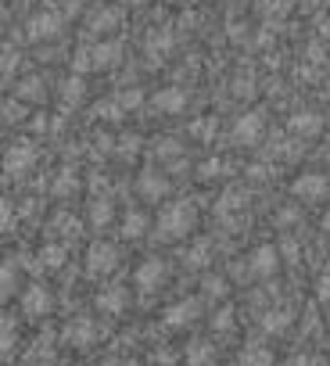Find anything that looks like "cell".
I'll return each mask as SVG.
<instances>
[{"instance_id": "1", "label": "cell", "mask_w": 330, "mask_h": 366, "mask_svg": "<svg viewBox=\"0 0 330 366\" xmlns=\"http://www.w3.org/2000/svg\"><path fill=\"white\" fill-rule=\"evenodd\" d=\"M194 219H198V212L191 201H172L158 216V237L162 241H180V237L194 230Z\"/></svg>"}, {"instance_id": "2", "label": "cell", "mask_w": 330, "mask_h": 366, "mask_svg": "<svg viewBox=\"0 0 330 366\" xmlns=\"http://www.w3.org/2000/svg\"><path fill=\"white\" fill-rule=\"evenodd\" d=\"M115 266H119V248L115 244L97 241V244L90 248V255H86V273L90 277H108Z\"/></svg>"}, {"instance_id": "3", "label": "cell", "mask_w": 330, "mask_h": 366, "mask_svg": "<svg viewBox=\"0 0 330 366\" xmlns=\"http://www.w3.org/2000/svg\"><path fill=\"white\" fill-rule=\"evenodd\" d=\"M262 133H266V119H262V111H244V115H241L237 122H233V140H237V144H244V148L259 144Z\"/></svg>"}, {"instance_id": "4", "label": "cell", "mask_w": 330, "mask_h": 366, "mask_svg": "<svg viewBox=\"0 0 330 366\" xmlns=\"http://www.w3.org/2000/svg\"><path fill=\"white\" fill-rule=\"evenodd\" d=\"M291 190H294V198L320 201V198H327L330 183H327V176H323V172H302V176H298V180L291 183Z\"/></svg>"}, {"instance_id": "5", "label": "cell", "mask_w": 330, "mask_h": 366, "mask_svg": "<svg viewBox=\"0 0 330 366\" xmlns=\"http://www.w3.org/2000/svg\"><path fill=\"white\" fill-rule=\"evenodd\" d=\"M169 277V269L162 259H144L137 266V288H144V291H154V288H162Z\"/></svg>"}, {"instance_id": "6", "label": "cell", "mask_w": 330, "mask_h": 366, "mask_svg": "<svg viewBox=\"0 0 330 366\" xmlns=\"http://www.w3.org/2000/svg\"><path fill=\"white\" fill-rule=\"evenodd\" d=\"M276 266H280V248H270V244L255 248V251H251V259H248V269L255 277H273Z\"/></svg>"}, {"instance_id": "7", "label": "cell", "mask_w": 330, "mask_h": 366, "mask_svg": "<svg viewBox=\"0 0 330 366\" xmlns=\"http://www.w3.org/2000/svg\"><path fill=\"white\" fill-rule=\"evenodd\" d=\"M198 312H201V301L183 298V301H176V306H169V309H165V327L180 330V327H187V323H194V320H198Z\"/></svg>"}, {"instance_id": "8", "label": "cell", "mask_w": 330, "mask_h": 366, "mask_svg": "<svg viewBox=\"0 0 330 366\" xmlns=\"http://www.w3.org/2000/svg\"><path fill=\"white\" fill-rule=\"evenodd\" d=\"M287 126H291L294 137L309 140V137H320L323 133V115H320V111H294Z\"/></svg>"}, {"instance_id": "9", "label": "cell", "mask_w": 330, "mask_h": 366, "mask_svg": "<svg viewBox=\"0 0 330 366\" xmlns=\"http://www.w3.org/2000/svg\"><path fill=\"white\" fill-rule=\"evenodd\" d=\"M33 162H36V148L33 144H14L8 151V158H4V169L11 172V176H19V172L33 169Z\"/></svg>"}, {"instance_id": "10", "label": "cell", "mask_w": 330, "mask_h": 366, "mask_svg": "<svg viewBox=\"0 0 330 366\" xmlns=\"http://www.w3.org/2000/svg\"><path fill=\"white\" fill-rule=\"evenodd\" d=\"M22 309L29 316H43V312H51V291L43 288V284H33L25 295H22Z\"/></svg>"}, {"instance_id": "11", "label": "cell", "mask_w": 330, "mask_h": 366, "mask_svg": "<svg viewBox=\"0 0 330 366\" xmlns=\"http://www.w3.org/2000/svg\"><path fill=\"white\" fill-rule=\"evenodd\" d=\"M154 108L165 111V115H176V111L187 108V93H183L180 87H165V90L154 93Z\"/></svg>"}, {"instance_id": "12", "label": "cell", "mask_w": 330, "mask_h": 366, "mask_svg": "<svg viewBox=\"0 0 330 366\" xmlns=\"http://www.w3.org/2000/svg\"><path fill=\"white\" fill-rule=\"evenodd\" d=\"M137 187H140V194L144 198H151V201H158V198H165V190H169V180L162 176V172H154V169H148L144 176L137 180Z\"/></svg>"}, {"instance_id": "13", "label": "cell", "mask_w": 330, "mask_h": 366, "mask_svg": "<svg viewBox=\"0 0 330 366\" xmlns=\"http://www.w3.org/2000/svg\"><path fill=\"white\" fill-rule=\"evenodd\" d=\"M65 341L75 345V348L93 345V323H90V320H72V323L65 327Z\"/></svg>"}, {"instance_id": "14", "label": "cell", "mask_w": 330, "mask_h": 366, "mask_svg": "<svg viewBox=\"0 0 330 366\" xmlns=\"http://www.w3.org/2000/svg\"><path fill=\"white\" fill-rule=\"evenodd\" d=\"M97 309H104V312H122V309H126V291L115 288V284H108V288L97 295Z\"/></svg>"}, {"instance_id": "15", "label": "cell", "mask_w": 330, "mask_h": 366, "mask_svg": "<svg viewBox=\"0 0 330 366\" xmlns=\"http://www.w3.org/2000/svg\"><path fill=\"white\" fill-rule=\"evenodd\" d=\"M119 51H122L119 43H97V47L90 51L93 69H108V65H115V61H119Z\"/></svg>"}, {"instance_id": "16", "label": "cell", "mask_w": 330, "mask_h": 366, "mask_svg": "<svg viewBox=\"0 0 330 366\" xmlns=\"http://www.w3.org/2000/svg\"><path fill=\"white\" fill-rule=\"evenodd\" d=\"M212 359H215V348L209 341H194L187 348V363L191 366H212Z\"/></svg>"}, {"instance_id": "17", "label": "cell", "mask_w": 330, "mask_h": 366, "mask_svg": "<svg viewBox=\"0 0 330 366\" xmlns=\"http://www.w3.org/2000/svg\"><path fill=\"white\" fill-rule=\"evenodd\" d=\"M241 366H273V352L266 345H248L241 356Z\"/></svg>"}, {"instance_id": "18", "label": "cell", "mask_w": 330, "mask_h": 366, "mask_svg": "<svg viewBox=\"0 0 330 366\" xmlns=\"http://www.w3.org/2000/svg\"><path fill=\"white\" fill-rule=\"evenodd\" d=\"M262 327L270 330V334L287 330V327H291V312H287V309H270V312L262 316Z\"/></svg>"}, {"instance_id": "19", "label": "cell", "mask_w": 330, "mask_h": 366, "mask_svg": "<svg viewBox=\"0 0 330 366\" xmlns=\"http://www.w3.org/2000/svg\"><path fill=\"white\" fill-rule=\"evenodd\" d=\"M122 233L130 237V241H133V237H144L148 233V216L144 212H130L126 222H122Z\"/></svg>"}, {"instance_id": "20", "label": "cell", "mask_w": 330, "mask_h": 366, "mask_svg": "<svg viewBox=\"0 0 330 366\" xmlns=\"http://www.w3.org/2000/svg\"><path fill=\"white\" fill-rule=\"evenodd\" d=\"M119 22H122V11H115V8H112V11L93 14V25H90V29H93V33H112V29H115Z\"/></svg>"}, {"instance_id": "21", "label": "cell", "mask_w": 330, "mask_h": 366, "mask_svg": "<svg viewBox=\"0 0 330 366\" xmlns=\"http://www.w3.org/2000/svg\"><path fill=\"white\" fill-rule=\"evenodd\" d=\"M58 33V14H36L29 36H54Z\"/></svg>"}, {"instance_id": "22", "label": "cell", "mask_w": 330, "mask_h": 366, "mask_svg": "<svg viewBox=\"0 0 330 366\" xmlns=\"http://www.w3.org/2000/svg\"><path fill=\"white\" fill-rule=\"evenodd\" d=\"M209 259H212L209 255V241H198L191 251H187V266H198L201 269V266H209Z\"/></svg>"}, {"instance_id": "23", "label": "cell", "mask_w": 330, "mask_h": 366, "mask_svg": "<svg viewBox=\"0 0 330 366\" xmlns=\"http://www.w3.org/2000/svg\"><path fill=\"white\" fill-rule=\"evenodd\" d=\"M90 219H93V227H104V222L112 219V201L97 198V201H93V209H90Z\"/></svg>"}, {"instance_id": "24", "label": "cell", "mask_w": 330, "mask_h": 366, "mask_svg": "<svg viewBox=\"0 0 330 366\" xmlns=\"http://www.w3.org/2000/svg\"><path fill=\"white\" fill-rule=\"evenodd\" d=\"M61 262H65V251H61L58 244H54V248H43V266H51V269H58Z\"/></svg>"}, {"instance_id": "25", "label": "cell", "mask_w": 330, "mask_h": 366, "mask_svg": "<svg viewBox=\"0 0 330 366\" xmlns=\"http://www.w3.org/2000/svg\"><path fill=\"white\" fill-rule=\"evenodd\" d=\"M97 115H101V119H119L122 108H119V101H101V104H97Z\"/></svg>"}, {"instance_id": "26", "label": "cell", "mask_w": 330, "mask_h": 366, "mask_svg": "<svg viewBox=\"0 0 330 366\" xmlns=\"http://www.w3.org/2000/svg\"><path fill=\"white\" fill-rule=\"evenodd\" d=\"M140 101H144V98H140V90H122L119 93V108H137Z\"/></svg>"}, {"instance_id": "27", "label": "cell", "mask_w": 330, "mask_h": 366, "mask_svg": "<svg viewBox=\"0 0 330 366\" xmlns=\"http://www.w3.org/2000/svg\"><path fill=\"white\" fill-rule=\"evenodd\" d=\"M65 101L72 104V101H83V83L80 79H69V87H65Z\"/></svg>"}, {"instance_id": "28", "label": "cell", "mask_w": 330, "mask_h": 366, "mask_svg": "<svg viewBox=\"0 0 330 366\" xmlns=\"http://www.w3.org/2000/svg\"><path fill=\"white\" fill-rule=\"evenodd\" d=\"M212 327H215V330H230V327H233L230 309H219V312H215V320H212Z\"/></svg>"}, {"instance_id": "29", "label": "cell", "mask_w": 330, "mask_h": 366, "mask_svg": "<svg viewBox=\"0 0 330 366\" xmlns=\"http://www.w3.org/2000/svg\"><path fill=\"white\" fill-rule=\"evenodd\" d=\"M316 298L323 301V306H330V273L320 277V284H316Z\"/></svg>"}, {"instance_id": "30", "label": "cell", "mask_w": 330, "mask_h": 366, "mask_svg": "<svg viewBox=\"0 0 330 366\" xmlns=\"http://www.w3.org/2000/svg\"><path fill=\"white\" fill-rule=\"evenodd\" d=\"M291 366H327V363H323V356H294Z\"/></svg>"}, {"instance_id": "31", "label": "cell", "mask_w": 330, "mask_h": 366, "mask_svg": "<svg viewBox=\"0 0 330 366\" xmlns=\"http://www.w3.org/2000/svg\"><path fill=\"white\" fill-rule=\"evenodd\" d=\"M205 291H209V295H226V280H219V277H212V280L205 284Z\"/></svg>"}, {"instance_id": "32", "label": "cell", "mask_w": 330, "mask_h": 366, "mask_svg": "<svg viewBox=\"0 0 330 366\" xmlns=\"http://www.w3.org/2000/svg\"><path fill=\"white\" fill-rule=\"evenodd\" d=\"M11 291V269H0V298Z\"/></svg>"}, {"instance_id": "33", "label": "cell", "mask_w": 330, "mask_h": 366, "mask_svg": "<svg viewBox=\"0 0 330 366\" xmlns=\"http://www.w3.org/2000/svg\"><path fill=\"white\" fill-rule=\"evenodd\" d=\"M323 36H327V40H330V19H327V22H323Z\"/></svg>"}, {"instance_id": "34", "label": "cell", "mask_w": 330, "mask_h": 366, "mask_svg": "<svg viewBox=\"0 0 330 366\" xmlns=\"http://www.w3.org/2000/svg\"><path fill=\"white\" fill-rule=\"evenodd\" d=\"M126 366H140V363H126Z\"/></svg>"}]
</instances>
